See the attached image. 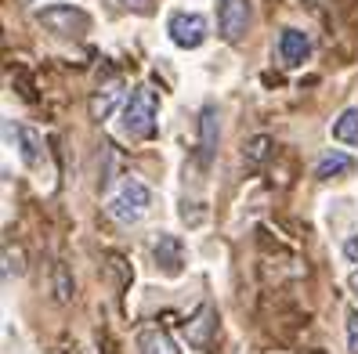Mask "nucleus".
<instances>
[{"instance_id":"obj_1","label":"nucleus","mask_w":358,"mask_h":354,"mask_svg":"<svg viewBox=\"0 0 358 354\" xmlns=\"http://www.w3.org/2000/svg\"><path fill=\"white\" fill-rule=\"evenodd\" d=\"M149 206H152L149 184L138 181V177H123L116 184V192L109 196V202H105V210H109V217L116 224H138L145 214H149Z\"/></svg>"},{"instance_id":"obj_2","label":"nucleus","mask_w":358,"mask_h":354,"mask_svg":"<svg viewBox=\"0 0 358 354\" xmlns=\"http://www.w3.org/2000/svg\"><path fill=\"white\" fill-rule=\"evenodd\" d=\"M156 109H159L156 91H152V87H138V91L127 98V105H123V119H120L123 134L134 138V141L152 138V134H156Z\"/></svg>"},{"instance_id":"obj_3","label":"nucleus","mask_w":358,"mask_h":354,"mask_svg":"<svg viewBox=\"0 0 358 354\" xmlns=\"http://www.w3.org/2000/svg\"><path fill=\"white\" fill-rule=\"evenodd\" d=\"M36 22L44 26L48 33H55V36H83V33H91V15L73 8V4H51L44 11H36Z\"/></svg>"},{"instance_id":"obj_4","label":"nucleus","mask_w":358,"mask_h":354,"mask_svg":"<svg viewBox=\"0 0 358 354\" xmlns=\"http://www.w3.org/2000/svg\"><path fill=\"white\" fill-rule=\"evenodd\" d=\"M166 33H171V40L178 47L196 51V47H203V40L210 33V22L199 11H178V15H171V22H166Z\"/></svg>"},{"instance_id":"obj_5","label":"nucleus","mask_w":358,"mask_h":354,"mask_svg":"<svg viewBox=\"0 0 358 354\" xmlns=\"http://www.w3.org/2000/svg\"><path fill=\"white\" fill-rule=\"evenodd\" d=\"M217 26L228 44H239L250 26V0H217Z\"/></svg>"},{"instance_id":"obj_6","label":"nucleus","mask_w":358,"mask_h":354,"mask_svg":"<svg viewBox=\"0 0 358 354\" xmlns=\"http://www.w3.org/2000/svg\"><path fill=\"white\" fill-rule=\"evenodd\" d=\"M152 253H156V267L163 275H181L185 272V242L178 239V235H171V232H163L159 239H156V246H152Z\"/></svg>"},{"instance_id":"obj_7","label":"nucleus","mask_w":358,"mask_h":354,"mask_svg":"<svg viewBox=\"0 0 358 354\" xmlns=\"http://www.w3.org/2000/svg\"><path fill=\"white\" fill-rule=\"evenodd\" d=\"M217 141H221V123H217V109L203 105L199 112V163L210 166L217 156Z\"/></svg>"},{"instance_id":"obj_8","label":"nucleus","mask_w":358,"mask_h":354,"mask_svg":"<svg viewBox=\"0 0 358 354\" xmlns=\"http://www.w3.org/2000/svg\"><path fill=\"white\" fill-rule=\"evenodd\" d=\"M123 91H127V87H123V80H120V76L98 83V91L91 94V119H109V116L116 112V105H120Z\"/></svg>"},{"instance_id":"obj_9","label":"nucleus","mask_w":358,"mask_h":354,"mask_svg":"<svg viewBox=\"0 0 358 354\" xmlns=\"http://www.w3.org/2000/svg\"><path fill=\"white\" fill-rule=\"evenodd\" d=\"M214 332H217V315H214V307H210V304H203L196 315L185 322V337H188V344L199 347V351L210 347V337H214Z\"/></svg>"},{"instance_id":"obj_10","label":"nucleus","mask_w":358,"mask_h":354,"mask_svg":"<svg viewBox=\"0 0 358 354\" xmlns=\"http://www.w3.org/2000/svg\"><path fill=\"white\" fill-rule=\"evenodd\" d=\"M279 54H282L286 66H304V58L311 54L308 33H301V29H282V36H279Z\"/></svg>"},{"instance_id":"obj_11","label":"nucleus","mask_w":358,"mask_h":354,"mask_svg":"<svg viewBox=\"0 0 358 354\" xmlns=\"http://www.w3.org/2000/svg\"><path fill=\"white\" fill-rule=\"evenodd\" d=\"M138 351L141 354H181V347L174 344V337L166 329H156V325H145L138 332Z\"/></svg>"},{"instance_id":"obj_12","label":"nucleus","mask_w":358,"mask_h":354,"mask_svg":"<svg viewBox=\"0 0 358 354\" xmlns=\"http://www.w3.org/2000/svg\"><path fill=\"white\" fill-rule=\"evenodd\" d=\"M18 152H22V163L29 170H40V163H44V138H40V131L18 127Z\"/></svg>"},{"instance_id":"obj_13","label":"nucleus","mask_w":358,"mask_h":354,"mask_svg":"<svg viewBox=\"0 0 358 354\" xmlns=\"http://www.w3.org/2000/svg\"><path fill=\"white\" fill-rule=\"evenodd\" d=\"M355 170V159L348 152H326L319 163H315V177L319 181H333V177H348Z\"/></svg>"},{"instance_id":"obj_14","label":"nucleus","mask_w":358,"mask_h":354,"mask_svg":"<svg viewBox=\"0 0 358 354\" xmlns=\"http://www.w3.org/2000/svg\"><path fill=\"white\" fill-rule=\"evenodd\" d=\"M333 138L341 145H355V149H358V105L344 109L341 116L333 119Z\"/></svg>"},{"instance_id":"obj_15","label":"nucleus","mask_w":358,"mask_h":354,"mask_svg":"<svg viewBox=\"0 0 358 354\" xmlns=\"http://www.w3.org/2000/svg\"><path fill=\"white\" fill-rule=\"evenodd\" d=\"M271 156H275V141H271L268 134H257V138H250V141H246L243 159H246L250 166H264Z\"/></svg>"},{"instance_id":"obj_16","label":"nucleus","mask_w":358,"mask_h":354,"mask_svg":"<svg viewBox=\"0 0 358 354\" xmlns=\"http://www.w3.org/2000/svg\"><path fill=\"white\" fill-rule=\"evenodd\" d=\"M73 297H76V282H73V275H69V267L58 264V267H55V300H58V304H69Z\"/></svg>"},{"instance_id":"obj_17","label":"nucleus","mask_w":358,"mask_h":354,"mask_svg":"<svg viewBox=\"0 0 358 354\" xmlns=\"http://www.w3.org/2000/svg\"><path fill=\"white\" fill-rule=\"evenodd\" d=\"M22 272H26V253L18 246H4V282H11V279H22Z\"/></svg>"},{"instance_id":"obj_18","label":"nucleus","mask_w":358,"mask_h":354,"mask_svg":"<svg viewBox=\"0 0 358 354\" xmlns=\"http://www.w3.org/2000/svg\"><path fill=\"white\" fill-rule=\"evenodd\" d=\"M348 351L358 354V311H351V315H348Z\"/></svg>"},{"instance_id":"obj_19","label":"nucleus","mask_w":358,"mask_h":354,"mask_svg":"<svg viewBox=\"0 0 358 354\" xmlns=\"http://www.w3.org/2000/svg\"><path fill=\"white\" fill-rule=\"evenodd\" d=\"M120 4L123 8H127V11H138V15H149L156 4H159V0H120Z\"/></svg>"},{"instance_id":"obj_20","label":"nucleus","mask_w":358,"mask_h":354,"mask_svg":"<svg viewBox=\"0 0 358 354\" xmlns=\"http://www.w3.org/2000/svg\"><path fill=\"white\" fill-rule=\"evenodd\" d=\"M344 257H348L351 264H358V235H351V239L344 242Z\"/></svg>"},{"instance_id":"obj_21","label":"nucleus","mask_w":358,"mask_h":354,"mask_svg":"<svg viewBox=\"0 0 358 354\" xmlns=\"http://www.w3.org/2000/svg\"><path fill=\"white\" fill-rule=\"evenodd\" d=\"M351 289H355V297H358V272L351 275Z\"/></svg>"}]
</instances>
